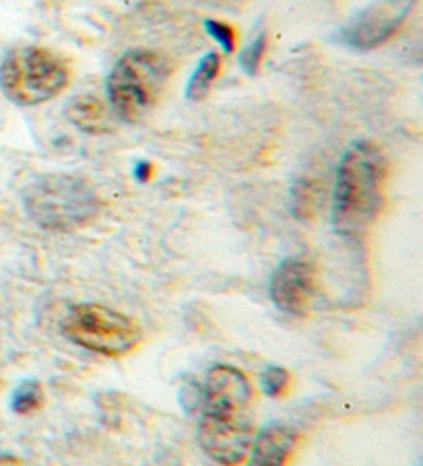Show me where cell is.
Returning <instances> with one entry per match:
<instances>
[{
	"mask_svg": "<svg viewBox=\"0 0 423 466\" xmlns=\"http://www.w3.org/2000/svg\"><path fill=\"white\" fill-rule=\"evenodd\" d=\"M318 207V190L310 180L295 184L294 188V213L300 219H310Z\"/></svg>",
	"mask_w": 423,
	"mask_h": 466,
	"instance_id": "cell-13",
	"label": "cell"
},
{
	"mask_svg": "<svg viewBox=\"0 0 423 466\" xmlns=\"http://www.w3.org/2000/svg\"><path fill=\"white\" fill-rule=\"evenodd\" d=\"M253 440V384L232 365H215L202 392L199 444L217 464L238 466L248 458Z\"/></svg>",
	"mask_w": 423,
	"mask_h": 466,
	"instance_id": "cell-1",
	"label": "cell"
},
{
	"mask_svg": "<svg viewBox=\"0 0 423 466\" xmlns=\"http://www.w3.org/2000/svg\"><path fill=\"white\" fill-rule=\"evenodd\" d=\"M44 405V390L40 382L36 380H27V382L19 384L15 388L11 407L17 415H31L36 410H40Z\"/></svg>",
	"mask_w": 423,
	"mask_h": 466,
	"instance_id": "cell-12",
	"label": "cell"
},
{
	"mask_svg": "<svg viewBox=\"0 0 423 466\" xmlns=\"http://www.w3.org/2000/svg\"><path fill=\"white\" fill-rule=\"evenodd\" d=\"M31 221L48 231H75L99 211V197L79 176L48 174L31 182L23 194Z\"/></svg>",
	"mask_w": 423,
	"mask_h": 466,
	"instance_id": "cell-4",
	"label": "cell"
},
{
	"mask_svg": "<svg viewBox=\"0 0 423 466\" xmlns=\"http://www.w3.org/2000/svg\"><path fill=\"white\" fill-rule=\"evenodd\" d=\"M171 75V62L155 50H130L116 62L108 76V99L114 116L122 122L145 120Z\"/></svg>",
	"mask_w": 423,
	"mask_h": 466,
	"instance_id": "cell-3",
	"label": "cell"
},
{
	"mask_svg": "<svg viewBox=\"0 0 423 466\" xmlns=\"http://www.w3.org/2000/svg\"><path fill=\"white\" fill-rule=\"evenodd\" d=\"M297 433L289 425L271 423L258 433L250 446L248 466H287L295 448Z\"/></svg>",
	"mask_w": 423,
	"mask_h": 466,
	"instance_id": "cell-9",
	"label": "cell"
},
{
	"mask_svg": "<svg viewBox=\"0 0 423 466\" xmlns=\"http://www.w3.org/2000/svg\"><path fill=\"white\" fill-rule=\"evenodd\" d=\"M388 161L378 145L359 141L345 151L333 194V225L343 238H362L378 219Z\"/></svg>",
	"mask_w": 423,
	"mask_h": 466,
	"instance_id": "cell-2",
	"label": "cell"
},
{
	"mask_svg": "<svg viewBox=\"0 0 423 466\" xmlns=\"http://www.w3.org/2000/svg\"><path fill=\"white\" fill-rule=\"evenodd\" d=\"M68 81L67 62L40 46L15 48L0 65V91L9 102L23 107L50 102L67 89Z\"/></svg>",
	"mask_w": 423,
	"mask_h": 466,
	"instance_id": "cell-5",
	"label": "cell"
},
{
	"mask_svg": "<svg viewBox=\"0 0 423 466\" xmlns=\"http://www.w3.org/2000/svg\"><path fill=\"white\" fill-rule=\"evenodd\" d=\"M62 335L77 347L106 357L127 355L143 340V330L132 318L101 304L70 308L62 320Z\"/></svg>",
	"mask_w": 423,
	"mask_h": 466,
	"instance_id": "cell-6",
	"label": "cell"
},
{
	"mask_svg": "<svg viewBox=\"0 0 423 466\" xmlns=\"http://www.w3.org/2000/svg\"><path fill=\"white\" fill-rule=\"evenodd\" d=\"M318 275L315 264L305 258H287L271 277V299L281 312L305 316L315 301Z\"/></svg>",
	"mask_w": 423,
	"mask_h": 466,
	"instance_id": "cell-8",
	"label": "cell"
},
{
	"mask_svg": "<svg viewBox=\"0 0 423 466\" xmlns=\"http://www.w3.org/2000/svg\"><path fill=\"white\" fill-rule=\"evenodd\" d=\"M205 27L211 35L215 37V40L219 42V46L225 52H232L233 50V44H236V37H233V31L225 25V23H219L215 19H209L205 21Z\"/></svg>",
	"mask_w": 423,
	"mask_h": 466,
	"instance_id": "cell-16",
	"label": "cell"
},
{
	"mask_svg": "<svg viewBox=\"0 0 423 466\" xmlns=\"http://www.w3.org/2000/svg\"><path fill=\"white\" fill-rule=\"evenodd\" d=\"M70 120H73L75 127H79L85 132H104L108 130L106 122V110L99 106L98 99L91 97H81L73 102L68 110Z\"/></svg>",
	"mask_w": 423,
	"mask_h": 466,
	"instance_id": "cell-11",
	"label": "cell"
},
{
	"mask_svg": "<svg viewBox=\"0 0 423 466\" xmlns=\"http://www.w3.org/2000/svg\"><path fill=\"white\" fill-rule=\"evenodd\" d=\"M261 386L266 396L277 399L289 386V374L284 368H266L261 376Z\"/></svg>",
	"mask_w": 423,
	"mask_h": 466,
	"instance_id": "cell-14",
	"label": "cell"
},
{
	"mask_svg": "<svg viewBox=\"0 0 423 466\" xmlns=\"http://www.w3.org/2000/svg\"><path fill=\"white\" fill-rule=\"evenodd\" d=\"M219 68H222V58H219V54L209 52L207 56H202L197 71L192 73L191 81L186 85V97L192 99V102H199V99L205 97L211 87H213Z\"/></svg>",
	"mask_w": 423,
	"mask_h": 466,
	"instance_id": "cell-10",
	"label": "cell"
},
{
	"mask_svg": "<svg viewBox=\"0 0 423 466\" xmlns=\"http://www.w3.org/2000/svg\"><path fill=\"white\" fill-rule=\"evenodd\" d=\"M413 6L415 0H376L339 31V40L356 50L378 48L397 34Z\"/></svg>",
	"mask_w": 423,
	"mask_h": 466,
	"instance_id": "cell-7",
	"label": "cell"
},
{
	"mask_svg": "<svg viewBox=\"0 0 423 466\" xmlns=\"http://www.w3.org/2000/svg\"><path fill=\"white\" fill-rule=\"evenodd\" d=\"M264 50H266V35L261 34L246 46L244 52H242L240 65L248 75H254L258 71V65H261V60L264 56Z\"/></svg>",
	"mask_w": 423,
	"mask_h": 466,
	"instance_id": "cell-15",
	"label": "cell"
}]
</instances>
